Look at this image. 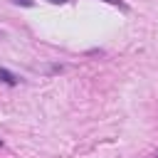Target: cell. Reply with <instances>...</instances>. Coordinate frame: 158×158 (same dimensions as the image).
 I'll return each mask as SVG.
<instances>
[{"instance_id": "obj_1", "label": "cell", "mask_w": 158, "mask_h": 158, "mask_svg": "<svg viewBox=\"0 0 158 158\" xmlns=\"http://www.w3.org/2000/svg\"><path fill=\"white\" fill-rule=\"evenodd\" d=\"M0 81H5L7 86H15V84H17V77H15L12 72H7L5 67H0Z\"/></svg>"}, {"instance_id": "obj_4", "label": "cell", "mask_w": 158, "mask_h": 158, "mask_svg": "<svg viewBox=\"0 0 158 158\" xmlns=\"http://www.w3.org/2000/svg\"><path fill=\"white\" fill-rule=\"evenodd\" d=\"M49 2H54V5H62V2H69V0H49Z\"/></svg>"}, {"instance_id": "obj_2", "label": "cell", "mask_w": 158, "mask_h": 158, "mask_svg": "<svg viewBox=\"0 0 158 158\" xmlns=\"http://www.w3.org/2000/svg\"><path fill=\"white\" fill-rule=\"evenodd\" d=\"M104 2H109V5H116V7L126 10V2H123V0H104Z\"/></svg>"}, {"instance_id": "obj_3", "label": "cell", "mask_w": 158, "mask_h": 158, "mask_svg": "<svg viewBox=\"0 0 158 158\" xmlns=\"http://www.w3.org/2000/svg\"><path fill=\"white\" fill-rule=\"evenodd\" d=\"M15 2H17V5H20V2H22V5H32V0H15Z\"/></svg>"}, {"instance_id": "obj_5", "label": "cell", "mask_w": 158, "mask_h": 158, "mask_svg": "<svg viewBox=\"0 0 158 158\" xmlns=\"http://www.w3.org/2000/svg\"><path fill=\"white\" fill-rule=\"evenodd\" d=\"M153 158H158V153H156V156H153Z\"/></svg>"}]
</instances>
